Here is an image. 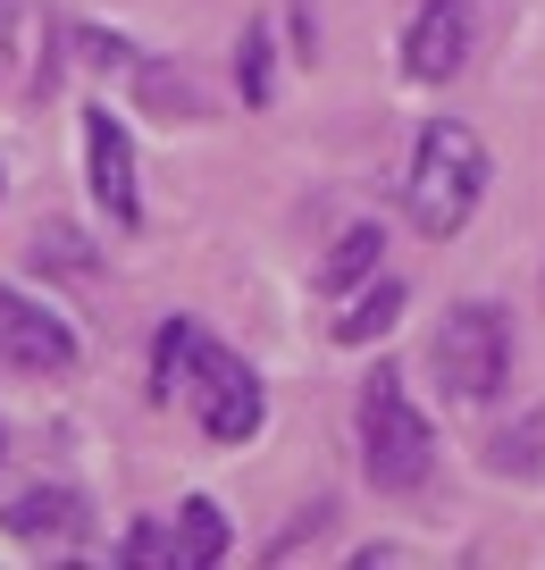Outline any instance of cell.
Instances as JSON below:
<instances>
[{
	"label": "cell",
	"mask_w": 545,
	"mask_h": 570,
	"mask_svg": "<svg viewBox=\"0 0 545 570\" xmlns=\"http://www.w3.org/2000/svg\"><path fill=\"white\" fill-rule=\"evenodd\" d=\"M487 194V142L470 135L461 118H428L420 142H411V177H403V210L420 235H461Z\"/></svg>",
	"instance_id": "6da1fadb"
},
{
	"label": "cell",
	"mask_w": 545,
	"mask_h": 570,
	"mask_svg": "<svg viewBox=\"0 0 545 570\" xmlns=\"http://www.w3.org/2000/svg\"><path fill=\"white\" fill-rule=\"evenodd\" d=\"M361 470L378 495H411L437 470V428L420 420V403L403 394V370H387V361L361 377Z\"/></svg>",
	"instance_id": "7a4b0ae2"
},
{
	"label": "cell",
	"mask_w": 545,
	"mask_h": 570,
	"mask_svg": "<svg viewBox=\"0 0 545 570\" xmlns=\"http://www.w3.org/2000/svg\"><path fill=\"white\" fill-rule=\"evenodd\" d=\"M428 361H437L454 403H495V386L512 377V320L495 303H454L437 344H428Z\"/></svg>",
	"instance_id": "3957f363"
},
{
	"label": "cell",
	"mask_w": 545,
	"mask_h": 570,
	"mask_svg": "<svg viewBox=\"0 0 545 570\" xmlns=\"http://www.w3.org/2000/svg\"><path fill=\"white\" fill-rule=\"evenodd\" d=\"M194 420H202V436H211V445H252V436H261V420H269L261 370L211 344V353H202V377H194Z\"/></svg>",
	"instance_id": "277c9868"
},
{
	"label": "cell",
	"mask_w": 545,
	"mask_h": 570,
	"mask_svg": "<svg viewBox=\"0 0 545 570\" xmlns=\"http://www.w3.org/2000/svg\"><path fill=\"white\" fill-rule=\"evenodd\" d=\"M0 361L26 377H68L76 361H85V344H76V327L59 320L51 303H35V294H18V285H0Z\"/></svg>",
	"instance_id": "5b68a950"
},
{
	"label": "cell",
	"mask_w": 545,
	"mask_h": 570,
	"mask_svg": "<svg viewBox=\"0 0 545 570\" xmlns=\"http://www.w3.org/2000/svg\"><path fill=\"white\" fill-rule=\"evenodd\" d=\"M85 177H93V202H101L109 227H135L143 218V194H135V142L109 109H85Z\"/></svg>",
	"instance_id": "8992f818"
},
{
	"label": "cell",
	"mask_w": 545,
	"mask_h": 570,
	"mask_svg": "<svg viewBox=\"0 0 545 570\" xmlns=\"http://www.w3.org/2000/svg\"><path fill=\"white\" fill-rule=\"evenodd\" d=\"M411 85H454L470 68V0H420V18L403 35Z\"/></svg>",
	"instance_id": "52a82bcc"
},
{
	"label": "cell",
	"mask_w": 545,
	"mask_h": 570,
	"mask_svg": "<svg viewBox=\"0 0 545 570\" xmlns=\"http://www.w3.org/2000/svg\"><path fill=\"white\" fill-rule=\"evenodd\" d=\"M0 529L26 537V546H68V537H85V495H76V487H26V495L0 512Z\"/></svg>",
	"instance_id": "ba28073f"
},
{
	"label": "cell",
	"mask_w": 545,
	"mask_h": 570,
	"mask_svg": "<svg viewBox=\"0 0 545 570\" xmlns=\"http://www.w3.org/2000/svg\"><path fill=\"white\" fill-rule=\"evenodd\" d=\"M202 353H211V336H202L194 320H168V327L152 336V394H159V403L194 394V377H202Z\"/></svg>",
	"instance_id": "9c48e42d"
},
{
	"label": "cell",
	"mask_w": 545,
	"mask_h": 570,
	"mask_svg": "<svg viewBox=\"0 0 545 570\" xmlns=\"http://www.w3.org/2000/svg\"><path fill=\"white\" fill-rule=\"evenodd\" d=\"M378 252H387V227H370V218H361V227H344V235L328 244V261L311 268V285H319V294H352L361 277H378Z\"/></svg>",
	"instance_id": "30bf717a"
},
{
	"label": "cell",
	"mask_w": 545,
	"mask_h": 570,
	"mask_svg": "<svg viewBox=\"0 0 545 570\" xmlns=\"http://www.w3.org/2000/svg\"><path fill=\"white\" fill-rule=\"evenodd\" d=\"M176 546H185V570H218L227 562V512L211 495H185L176 503Z\"/></svg>",
	"instance_id": "8fae6325"
},
{
	"label": "cell",
	"mask_w": 545,
	"mask_h": 570,
	"mask_svg": "<svg viewBox=\"0 0 545 570\" xmlns=\"http://www.w3.org/2000/svg\"><path fill=\"white\" fill-rule=\"evenodd\" d=\"M395 320H403V285L378 277V285H361V294H352V311H335V344H378Z\"/></svg>",
	"instance_id": "7c38bea8"
},
{
	"label": "cell",
	"mask_w": 545,
	"mask_h": 570,
	"mask_svg": "<svg viewBox=\"0 0 545 570\" xmlns=\"http://www.w3.org/2000/svg\"><path fill=\"white\" fill-rule=\"evenodd\" d=\"M487 470H495V479H537V470H545V411H528L520 428H504V436H495V445H487Z\"/></svg>",
	"instance_id": "4fadbf2b"
},
{
	"label": "cell",
	"mask_w": 545,
	"mask_h": 570,
	"mask_svg": "<svg viewBox=\"0 0 545 570\" xmlns=\"http://www.w3.org/2000/svg\"><path fill=\"white\" fill-rule=\"evenodd\" d=\"M118 562H126V570H185L176 520H135V529L118 537Z\"/></svg>",
	"instance_id": "5bb4252c"
},
{
	"label": "cell",
	"mask_w": 545,
	"mask_h": 570,
	"mask_svg": "<svg viewBox=\"0 0 545 570\" xmlns=\"http://www.w3.org/2000/svg\"><path fill=\"white\" fill-rule=\"evenodd\" d=\"M135 85H143V101H152L159 118H202V92H194L185 68H152V59H135Z\"/></svg>",
	"instance_id": "9a60e30c"
},
{
	"label": "cell",
	"mask_w": 545,
	"mask_h": 570,
	"mask_svg": "<svg viewBox=\"0 0 545 570\" xmlns=\"http://www.w3.org/2000/svg\"><path fill=\"white\" fill-rule=\"evenodd\" d=\"M235 85H244L252 109H269V92H278V59H269V26L261 18H252L244 42H235Z\"/></svg>",
	"instance_id": "2e32d148"
},
{
	"label": "cell",
	"mask_w": 545,
	"mask_h": 570,
	"mask_svg": "<svg viewBox=\"0 0 545 570\" xmlns=\"http://www.w3.org/2000/svg\"><path fill=\"white\" fill-rule=\"evenodd\" d=\"M328 520H335V503H302V520L278 537V546H269V562H294L302 546H319V537H328Z\"/></svg>",
	"instance_id": "e0dca14e"
},
{
	"label": "cell",
	"mask_w": 545,
	"mask_h": 570,
	"mask_svg": "<svg viewBox=\"0 0 545 570\" xmlns=\"http://www.w3.org/2000/svg\"><path fill=\"white\" fill-rule=\"evenodd\" d=\"M0 462H9V428H0Z\"/></svg>",
	"instance_id": "ac0fdd59"
}]
</instances>
